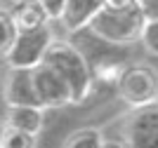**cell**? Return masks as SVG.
<instances>
[{"label": "cell", "mask_w": 158, "mask_h": 148, "mask_svg": "<svg viewBox=\"0 0 158 148\" xmlns=\"http://www.w3.org/2000/svg\"><path fill=\"white\" fill-rule=\"evenodd\" d=\"M146 19L149 17H146L142 2L127 7V10L102 7L92 17L87 28L102 42H109V45H132V42H139Z\"/></svg>", "instance_id": "obj_1"}, {"label": "cell", "mask_w": 158, "mask_h": 148, "mask_svg": "<svg viewBox=\"0 0 158 148\" xmlns=\"http://www.w3.org/2000/svg\"><path fill=\"white\" fill-rule=\"evenodd\" d=\"M45 64L52 66L66 80V85L71 87L73 103H80L90 97V92H92V71H90L85 54L76 45L54 38V42L50 45V50L45 54Z\"/></svg>", "instance_id": "obj_2"}, {"label": "cell", "mask_w": 158, "mask_h": 148, "mask_svg": "<svg viewBox=\"0 0 158 148\" xmlns=\"http://www.w3.org/2000/svg\"><path fill=\"white\" fill-rule=\"evenodd\" d=\"M118 97L130 108L158 101V71L146 64H132L118 73Z\"/></svg>", "instance_id": "obj_3"}, {"label": "cell", "mask_w": 158, "mask_h": 148, "mask_svg": "<svg viewBox=\"0 0 158 148\" xmlns=\"http://www.w3.org/2000/svg\"><path fill=\"white\" fill-rule=\"evenodd\" d=\"M52 42H54V35L50 26L33 28V31H19L5 61L10 68H28V71H33L35 66H40L45 61V54Z\"/></svg>", "instance_id": "obj_4"}, {"label": "cell", "mask_w": 158, "mask_h": 148, "mask_svg": "<svg viewBox=\"0 0 158 148\" xmlns=\"http://www.w3.org/2000/svg\"><path fill=\"white\" fill-rule=\"evenodd\" d=\"M123 141L127 148H158V101L127 113L123 122Z\"/></svg>", "instance_id": "obj_5"}, {"label": "cell", "mask_w": 158, "mask_h": 148, "mask_svg": "<svg viewBox=\"0 0 158 148\" xmlns=\"http://www.w3.org/2000/svg\"><path fill=\"white\" fill-rule=\"evenodd\" d=\"M33 80H35V90H38L40 103L45 108H61L73 103L71 87L66 85V80L54 71L52 66H47L45 61L33 68Z\"/></svg>", "instance_id": "obj_6"}, {"label": "cell", "mask_w": 158, "mask_h": 148, "mask_svg": "<svg viewBox=\"0 0 158 148\" xmlns=\"http://www.w3.org/2000/svg\"><path fill=\"white\" fill-rule=\"evenodd\" d=\"M2 99L7 106H43L35 90L33 71L28 68H10L2 87ZM45 108V106H43Z\"/></svg>", "instance_id": "obj_7"}, {"label": "cell", "mask_w": 158, "mask_h": 148, "mask_svg": "<svg viewBox=\"0 0 158 148\" xmlns=\"http://www.w3.org/2000/svg\"><path fill=\"white\" fill-rule=\"evenodd\" d=\"M12 17L14 24L19 31H33V28H43V26H50L52 17L45 10V5L40 0H17L12 2Z\"/></svg>", "instance_id": "obj_8"}, {"label": "cell", "mask_w": 158, "mask_h": 148, "mask_svg": "<svg viewBox=\"0 0 158 148\" xmlns=\"http://www.w3.org/2000/svg\"><path fill=\"white\" fill-rule=\"evenodd\" d=\"M104 7V0H66L61 26L66 31H83L90 26L92 17Z\"/></svg>", "instance_id": "obj_9"}, {"label": "cell", "mask_w": 158, "mask_h": 148, "mask_svg": "<svg viewBox=\"0 0 158 148\" xmlns=\"http://www.w3.org/2000/svg\"><path fill=\"white\" fill-rule=\"evenodd\" d=\"M5 125L31 132V134H40L45 125V108L43 106H10Z\"/></svg>", "instance_id": "obj_10"}, {"label": "cell", "mask_w": 158, "mask_h": 148, "mask_svg": "<svg viewBox=\"0 0 158 148\" xmlns=\"http://www.w3.org/2000/svg\"><path fill=\"white\" fill-rule=\"evenodd\" d=\"M104 134L94 127H83L69 134V139L64 141V148H102L104 146Z\"/></svg>", "instance_id": "obj_11"}, {"label": "cell", "mask_w": 158, "mask_h": 148, "mask_svg": "<svg viewBox=\"0 0 158 148\" xmlns=\"http://www.w3.org/2000/svg\"><path fill=\"white\" fill-rule=\"evenodd\" d=\"M17 35H19V28L14 24L12 12L5 10V7H0V59H5L10 54Z\"/></svg>", "instance_id": "obj_12"}, {"label": "cell", "mask_w": 158, "mask_h": 148, "mask_svg": "<svg viewBox=\"0 0 158 148\" xmlns=\"http://www.w3.org/2000/svg\"><path fill=\"white\" fill-rule=\"evenodd\" d=\"M38 146V134L24 132L14 127H2V148H35Z\"/></svg>", "instance_id": "obj_13"}, {"label": "cell", "mask_w": 158, "mask_h": 148, "mask_svg": "<svg viewBox=\"0 0 158 148\" xmlns=\"http://www.w3.org/2000/svg\"><path fill=\"white\" fill-rule=\"evenodd\" d=\"M139 42L151 52V54H156V57H158V17H149V19H146Z\"/></svg>", "instance_id": "obj_14"}, {"label": "cell", "mask_w": 158, "mask_h": 148, "mask_svg": "<svg viewBox=\"0 0 158 148\" xmlns=\"http://www.w3.org/2000/svg\"><path fill=\"white\" fill-rule=\"evenodd\" d=\"M45 10L50 12L52 21H61V14H64V7H66V0H40Z\"/></svg>", "instance_id": "obj_15"}, {"label": "cell", "mask_w": 158, "mask_h": 148, "mask_svg": "<svg viewBox=\"0 0 158 148\" xmlns=\"http://www.w3.org/2000/svg\"><path fill=\"white\" fill-rule=\"evenodd\" d=\"M139 0H104V7L109 10H127V7L137 5Z\"/></svg>", "instance_id": "obj_16"}, {"label": "cell", "mask_w": 158, "mask_h": 148, "mask_svg": "<svg viewBox=\"0 0 158 148\" xmlns=\"http://www.w3.org/2000/svg\"><path fill=\"white\" fill-rule=\"evenodd\" d=\"M142 7H144L146 17H158V0H144Z\"/></svg>", "instance_id": "obj_17"}, {"label": "cell", "mask_w": 158, "mask_h": 148, "mask_svg": "<svg viewBox=\"0 0 158 148\" xmlns=\"http://www.w3.org/2000/svg\"><path fill=\"white\" fill-rule=\"evenodd\" d=\"M102 148H127V143L120 139V141H104V146Z\"/></svg>", "instance_id": "obj_18"}, {"label": "cell", "mask_w": 158, "mask_h": 148, "mask_svg": "<svg viewBox=\"0 0 158 148\" xmlns=\"http://www.w3.org/2000/svg\"><path fill=\"white\" fill-rule=\"evenodd\" d=\"M0 148H2V127H0Z\"/></svg>", "instance_id": "obj_19"}, {"label": "cell", "mask_w": 158, "mask_h": 148, "mask_svg": "<svg viewBox=\"0 0 158 148\" xmlns=\"http://www.w3.org/2000/svg\"><path fill=\"white\" fill-rule=\"evenodd\" d=\"M139 2H144V0H139Z\"/></svg>", "instance_id": "obj_20"}, {"label": "cell", "mask_w": 158, "mask_h": 148, "mask_svg": "<svg viewBox=\"0 0 158 148\" xmlns=\"http://www.w3.org/2000/svg\"><path fill=\"white\" fill-rule=\"evenodd\" d=\"M12 2H17V0H12Z\"/></svg>", "instance_id": "obj_21"}]
</instances>
